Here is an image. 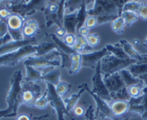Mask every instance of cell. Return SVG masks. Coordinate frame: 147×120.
I'll return each mask as SVG.
<instances>
[{"instance_id":"cell-41","label":"cell","mask_w":147,"mask_h":120,"mask_svg":"<svg viewBox=\"0 0 147 120\" xmlns=\"http://www.w3.org/2000/svg\"><path fill=\"white\" fill-rule=\"evenodd\" d=\"M9 32L8 25H7V19H0V39L4 37Z\"/></svg>"},{"instance_id":"cell-13","label":"cell","mask_w":147,"mask_h":120,"mask_svg":"<svg viewBox=\"0 0 147 120\" xmlns=\"http://www.w3.org/2000/svg\"><path fill=\"white\" fill-rule=\"evenodd\" d=\"M78 23V11L70 14H65L63 27L65 29L67 34L77 35Z\"/></svg>"},{"instance_id":"cell-52","label":"cell","mask_w":147,"mask_h":120,"mask_svg":"<svg viewBox=\"0 0 147 120\" xmlns=\"http://www.w3.org/2000/svg\"><path fill=\"white\" fill-rule=\"evenodd\" d=\"M139 78L144 82L145 85L147 86V71L146 72H145L144 74H142V75H141Z\"/></svg>"},{"instance_id":"cell-15","label":"cell","mask_w":147,"mask_h":120,"mask_svg":"<svg viewBox=\"0 0 147 120\" xmlns=\"http://www.w3.org/2000/svg\"><path fill=\"white\" fill-rule=\"evenodd\" d=\"M40 31L38 23L34 19H27L22 27L24 39H31Z\"/></svg>"},{"instance_id":"cell-50","label":"cell","mask_w":147,"mask_h":120,"mask_svg":"<svg viewBox=\"0 0 147 120\" xmlns=\"http://www.w3.org/2000/svg\"><path fill=\"white\" fill-rule=\"evenodd\" d=\"M32 114H30V115H27V114H20L18 116L16 120H32Z\"/></svg>"},{"instance_id":"cell-24","label":"cell","mask_w":147,"mask_h":120,"mask_svg":"<svg viewBox=\"0 0 147 120\" xmlns=\"http://www.w3.org/2000/svg\"><path fill=\"white\" fill-rule=\"evenodd\" d=\"M73 47L77 52L80 54H83L84 51H92L93 49V48L88 44L86 37H82L79 34L76 35V41Z\"/></svg>"},{"instance_id":"cell-32","label":"cell","mask_w":147,"mask_h":120,"mask_svg":"<svg viewBox=\"0 0 147 120\" xmlns=\"http://www.w3.org/2000/svg\"><path fill=\"white\" fill-rule=\"evenodd\" d=\"M71 87L72 84L65 82L64 81H60V83L55 87V90L60 97H64L70 92Z\"/></svg>"},{"instance_id":"cell-3","label":"cell","mask_w":147,"mask_h":120,"mask_svg":"<svg viewBox=\"0 0 147 120\" xmlns=\"http://www.w3.org/2000/svg\"><path fill=\"white\" fill-rule=\"evenodd\" d=\"M83 85H84L85 88H86V91L90 94V96L93 97L95 102H96V117H97V116H99L101 119L107 118L110 119L111 120H129L131 118H133V117L139 116L138 114H135V113L129 111V113H127V114H125V115L122 116V117H118V116H116V114L113 112L109 103H108L107 101H106L105 100L102 99L100 97H99L98 96L96 95V94L92 92L91 89L88 87V85L87 83H83Z\"/></svg>"},{"instance_id":"cell-19","label":"cell","mask_w":147,"mask_h":120,"mask_svg":"<svg viewBox=\"0 0 147 120\" xmlns=\"http://www.w3.org/2000/svg\"><path fill=\"white\" fill-rule=\"evenodd\" d=\"M57 46L56 45L54 41H44L42 42L38 43L37 45V51L33 56L34 57H41L45 54H48L50 51L55 49H57Z\"/></svg>"},{"instance_id":"cell-35","label":"cell","mask_w":147,"mask_h":120,"mask_svg":"<svg viewBox=\"0 0 147 120\" xmlns=\"http://www.w3.org/2000/svg\"><path fill=\"white\" fill-rule=\"evenodd\" d=\"M49 103L48 98H47V90L45 91V92L37 99L36 101L34 107H37L38 109H44L47 107V104Z\"/></svg>"},{"instance_id":"cell-58","label":"cell","mask_w":147,"mask_h":120,"mask_svg":"<svg viewBox=\"0 0 147 120\" xmlns=\"http://www.w3.org/2000/svg\"><path fill=\"white\" fill-rule=\"evenodd\" d=\"M7 1V0H0V4H1V3H2L3 1Z\"/></svg>"},{"instance_id":"cell-2","label":"cell","mask_w":147,"mask_h":120,"mask_svg":"<svg viewBox=\"0 0 147 120\" xmlns=\"http://www.w3.org/2000/svg\"><path fill=\"white\" fill-rule=\"evenodd\" d=\"M23 79L21 70H17L13 74L10 79L11 87L7 96V108L10 109L14 114H17L19 107L22 103V81Z\"/></svg>"},{"instance_id":"cell-29","label":"cell","mask_w":147,"mask_h":120,"mask_svg":"<svg viewBox=\"0 0 147 120\" xmlns=\"http://www.w3.org/2000/svg\"><path fill=\"white\" fill-rule=\"evenodd\" d=\"M146 87L144 82L139 83V84H135V85L131 86V87L127 88L128 92H129V96L133 98H137V97H141L144 94V89Z\"/></svg>"},{"instance_id":"cell-51","label":"cell","mask_w":147,"mask_h":120,"mask_svg":"<svg viewBox=\"0 0 147 120\" xmlns=\"http://www.w3.org/2000/svg\"><path fill=\"white\" fill-rule=\"evenodd\" d=\"M49 118V114H45L43 115L40 116V117H32V120H48Z\"/></svg>"},{"instance_id":"cell-14","label":"cell","mask_w":147,"mask_h":120,"mask_svg":"<svg viewBox=\"0 0 147 120\" xmlns=\"http://www.w3.org/2000/svg\"><path fill=\"white\" fill-rule=\"evenodd\" d=\"M109 104L113 112L118 117H122L129 112V100H113Z\"/></svg>"},{"instance_id":"cell-57","label":"cell","mask_w":147,"mask_h":120,"mask_svg":"<svg viewBox=\"0 0 147 120\" xmlns=\"http://www.w3.org/2000/svg\"><path fill=\"white\" fill-rule=\"evenodd\" d=\"M30 1H31V0H24V3H27V2H29Z\"/></svg>"},{"instance_id":"cell-55","label":"cell","mask_w":147,"mask_h":120,"mask_svg":"<svg viewBox=\"0 0 147 120\" xmlns=\"http://www.w3.org/2000/svg\"><path fill=\"white\" fill-rule=\"evenodd\" d=\"M60 0H49V3H58Z\"/></svg>"},{"instance_id":"cell-23","label":"cell","mask_w":147,"mask_h":120,"mask_svg":"<svg viewBox=\"0 0 147 120\" xmlns=\"http://www.w3.org/2000/svg\"><path fill=\"white\" fill-rule=\"evenodd\" d=\"M119 72H120L122 78H123V80L124 81V84L126 85V88H129V87H131V86L139 84V83L143 81L140 79L138 78V77H135L134 76L132 75L131 73L127 69L121 70Z\"/></svg>"},{"instance_id":"cell-25","label":"cell","mask_w":147,"mask_h":120,"mask_svg":"<svg viewBox=\"0 0 147 120\" xmlns=\"http://www.w3.org/2000/svg\"><path fill=\"white\" fill-rule=\"evenodd\" d=\"M126 69L131 73L132 75L139 78L141 75L147 71V63L138 61L135 64L130 65Z\"/></svg>"},{"instance_id":"cell-40","label":"cell","mask_w":147,"mask_h":120,"mask_svg":"<svg viewBox=\"0 0 147 120\" xmlns=\"http://www.w3.org/2000/svg\"><path fill=\"white\" fill-rule=\"evenodd\" d=\"M144 97L142 101V107L144 108V114L142 116V118L144 120H147V86L144 89Z\"/></svg>"},{"instance_id":"cell-16","label":"cell","mask_w":147,"mask_h":120,"mask_svg":"<svg viewBox=\"0 0 147 120\" xmlns=\"http://www.w3.org/2000/svg\"><path fill=\"white\" fill-rule=\"evenodd\" d=\"M26 69V77L23 79L25 81H30V82H37L42 81L43 74L41 71L37 69L36 67H32L29 65H24Z\"/></svg>"},{"instance_id":"cell-31","label":"cell","mask_w":147,"mask_h":120,"mask_svg":"<svg viewBox=\"0 0 147 120\" xmlns=\"http://www.w3.org/2000/svg\"><path fill=\"white\" fill-rule=\"evenodd\" d=\"M121 16L123 18L126 26L128 27H131L132 24H134L136 21H137V20L139 19V18L137 13L129 11H123V12L121 13Z\"/></svg>"},{"instance_id":"cell-28","label":"cell","mask_w":147,"mask_h":120,"mask_svg":"<svg viewBox=\"0 0 147 120\" xmlns=\"http://www.w3.org/2000/svg\"><path fill=\"white\" fill-rule=\"evenodd\" d=\"M71 68L68 71L70 74H76L80 71L82 67L81 64V54L80 53H76L71 56Z\"/></svg>"},{"instance_id":"cell-37","label":"cell","mask_w":147,"mask_h":120,"mask_svg":"<svg viewBox=\"0 0 147 120\" xmlns=\"http://www.w3.org/2000/svg\"><path fill=\"white\" fill-rule=\"evenodd\" d=\"M86 39L88 44L92 48L97 46L100 42V37L96 34H88Z\"/></svg>"},{"instance_id":"cell-56","label":"cell","mask_w":147,"mask_h":120,"mask_svg":"<svg viewBox=\"0 0 147 120\" xmlns=\"http://www.w3.org/2000/svg\"><path fill=\"white\" fill-rule=\"evenodd\" d=\"M136 40H137V39H134V42L136 44H139V41H136Z\"/></svg>"},{"instance_id":"cell-20","label":"cell","mask_w":147,"mask_h":120,"mask_svg":"<svg viewBox=\"0 0 147 120\" xmlns=\"http://www.w3.org/2000/svg\"><path fill=\"white\" fill-rule=\"evenodd\" d=\"M78 89H80V91H79L78 92L76 93V94H73L70 97H67V98L63 99L65 104L66 109H67L69 112L74 108V107L76 105L79 99L80 98L82 94H83L85 91H86V88H85L83 84H82L81 85H79Z\"/></svg>"},{"instance_id":"cell-54","label":"cell","mask_w":147,"mask_h":120,"mask_svg":"<svg viewBox=\"0 0 147 120\" xmlns=\"http://www.w3.org/2000/svg\"><path fill=\"white\" fill-rule=\"evenodd\" d=\"M143 46L144 47H146V48H147V37H146V39H144V41Z\"/></svg>"},{"instance_id":"cell-45","label":"cell","mask_w":147,"mask_h":120,"mask_svg":"<svg viewBox=\"0 0 147 120\" xmlns=\"http://www.w3.org/2000/svg\"><path fill=\"white\" fill-rule=\"evenodd\" d=\"M17 114H14L10 109L7 108L6 109L0 110V118L6 117V118H10V117H14Z\"/></svg>"},{"instance_id":"cell-8","label":"cell","mask_w":147,"mask_h":120,"mask_svg":"<svg viewBox=\"0 0 147 120\" xmlns=\"http://www.w3.org/2000/svg\"><path fill=\"white\" fill-rule=\"evenodd\" d=\"M22 103L30 107H34L37 99L42 95L41 87L39 83L22 81Z\"/></svg>"},{"instance_id":"cell-6","label":"cell","mask_w":147,"mask_h":120,"mask_svg":"<svg viewBox=\"0 0 147 120\" xmlns=\"http://www.w3.org/2000/svg\"><path fill=\"white\" fill-rule=\"evenodd\" d=\"M47 91V98H48L49 103L53 107L57 115V119L58 120H65L64 114L68 116L71 120H75L73 116L66 109L65 104L63 99V97H60L57 93L55 90V87L52 84L46 82Z\"/></svg>"},{"instance_id":"cell-38","label":"cell","mask_w":147,"mask_h":120,"mask_svg":"<svg viewBox=\"0 0 147 120\" xmlns=\"http://www.w3.org/2000/svg\"><path fill=\"white\" fill-rule=\"evenodd\" d=\"M137 14L140 18L144 21H147V1H142L141 5L137 11Z\"/></svg>"},{"instance_id":"cell-30","label":"cell","mask_w":147,"mask_h":120,"mask_svg":"<svg viewBox=\"0 0 147 120\" xmlns=\"http://www.w3.org/2000/svg\"><path fill=\"white\" fill-rule=\"evenodd\" d=\"M125 27H126L125 21L121 16L115 19L111 23L112 30L118 34H122L124 33Z\"/></svg>"},{"instance_id":"cell-12","label":"cell","mask_w":147,"mask_h":120,"mask_svg":"<svg viewBox=\"0 0 147 120\" xmlns=\"http://www.w3.org/2000/svg\"><path fill=\"white\" fill-rule=\"evenodd\" d=\"M103 79L105 84L111 94L121 91L126 87L120 72H116Z\"/></svg>"},{"instance_id":"cell-26","label":"cell","mask_w":147,"mask_h":120,"mask_svg":"<svg viewBox=\"0 0 147 120\" xmlns=\"http://www.w3.org/2000/svg\"><path fill=\"white\" fill-rule=\"evenodd\" d=\"M106 49L111 53L113 55L116 56V57L120 59H126L130 57L125 53L124 50L123 49L119 43H116L115 44H106Z\"/></svg>"},{"instance_id":"cell-1","label":"cell","mask_w":147,"mask_h":120,"mask_svg":"<svg viewBox=\"0 0 147 120\" xmlns=\"http://www.w3.org/2000/svg\"><path fill=\"white\" fill-rule=\"evenodd\" d=\"M136 62H138V61L134 59H123L118 58L109 52V54L103 57L100 61V71L103 78L107 77L113 73L119 72Z\"/></svg>"},{"instance_id":"cell-49","label":"cell","mask_w":147,"mask_h":120,"mask_svg":"<svg viewBox=\"0 0 147 120\" xmlns=\"http://www.w3.org/2000/svg\"><path fill=\"white\" fill-rule=\"evenodd\" d=\"M67 34V31H66L65 29L63 27H61V28L57 29V31H56V35H57L60 39L64 38V37Z\"/></svg>"},{"instance_id":"cell-22","label":"cell","mask_w":147,"mask_h":120,"mask_svg":"<svg viewBox=\"0 0 147 120\" xmlns=\"http://www.w3.org/2000/svg\"><path fill=\"white\" fill-rule=\"evenodd\" d=\"M49 37H50V38L53 39V41L55 43L56 45L57 46V48H58L59 49L61 50V51H64V52L66 53V54L72 56L73 54L77 53V51L73 49V47L67 45V44L64 42V41L62 40L61 39L59 38L56 34H49Z\"/></svg>"},{"instance_id":"cell-10","label":"cell","mask_w":147,"mask_h":120,"mask_svg":"<svg viewBox=\"0 0 147 120\" xmlns=\"http://www.w3.org/2000/svg\"><path fill=\"white\" fill-rule=\"evenodd\" d=\"M47 0H31L27 3H23L20 5L10 9L12 14H17L23 18L27 19V17L35 14L37 11H44L46 7Z\"/></svg>"},{"instance_id":"cell-39","label":"cell","mask_w":147,"mask_h":120,"mask_svg":"<svg viewBox=\"0 0 147 120\" xmlns=\"http://www.w3.org/2000/svg\"><path fill=\"white\" fill-rule=\"evenodd\" d=\"M84 25L86 27L90 29H93L96 27V26L98 25V17L96 16H88L86 19V21H85Z\"/></svg>"},{"instance_id":"cell-44","label":"cell","mask_w":147,"mask_h":120,"mask_svg":"<svg viewBox=\"0 0 147 120\" xmlns=\"http://www.w3.org/2000/svg\"><path fill=\"white\" fill-rule=\"evenodd\" d=\"M24 3V0H7V4L5 6H3L4 7H7L9 9L13 8V7H15L17 6L20 5V4Z\"/></svg>"},{"instance_id":"cell-36","label":"cell","mask_w":147,"mask_h":120,"mask_svg":"<svg viewBox=\"0 0 147 120\" xmlns=\"http://www.w3.org/2000/svg\"><path fill=\"white\" fill-rule=\"evenodd\" d=\"M113 100H129L131 99V97L129 96V92L126 87L116 93H112L111 94Z\"/></svg>"},{"instance_id":"cell-33","label":"cell","mask_w":147,"mask_h":120,"mask_svg":"<svg viewBox=\"0 0 147 120\" xmlns=\"http://www.w3.org/2000/svg\"><path fill=\"white\" fill-rule=\"evenodd\" d=\"M57 51H58L59 55H60V58H61V64H60V67L62 69L66 68L67 69V70H70L71 68V56L69 55V54H66L64 51H61L60 49H59L57 48Z\"/></svg>"},{"instance_id":"cell-21","label":"cell","mask_w":147,"mask_h":120,"mask_svg":"<svg viewBox=\"0 0 147 120\" xmlns=\"http://www.w3.org/2000/svg\"><path fill=\"white\" fill-rule=\"evenodd\" d=\"M60 76H61V70L60 69L55 68L53 69L50 71L47 72V74H44L42 77V81L45 82H48L54 85L55 87L57 85L60 83Z\"/></svg>"},{"instance_id":"cell-43","label":"cell","mask_w":147,"mask_h":120,"mask_svg":"<svg viewBox=\"0 0 147 120\" xmlns=\"http://www.w3.org/2000/svg\"><path fill=\"white\" fill-rule=\"evenodd\" d=\"M63 41H64V42L67 45L73 47L76 41V35L67 34L64 37V38H63Z\"/></svg>"},{"instance_id":"cell-48","label":"cell","mask_w":147,"mask_h":120,"mask_svg":"<svg viewBox=\"0 0 147 120\" xmlns=\"http://www.w3.org/2000/svg\"><path fill=\"white\" fill-rule=\"evenodd\" d=\"M88 33H89V29L88 28V27H86L85 25H83V27L78 30L77 34H79V35L82 36V37H86L88 34Z\"/></svg>"},{"instance_id":"cell-9","label":"cell","mask_w":147,"mask_h":120,"mask_svg":"<svg viewBox=\"0 0 147 120\" xmlns=\"http://www.w3.org/2000/svg\"><path fill=\"white\" fill-rule=\"evenodd\" d=\"M93 82V89L92 92L98 96L102 99L105 100L108 103L110 104L112 99L111 95L109 91L108 90L104 81H103V76H102L101 71H100V61H99L95 68V74L91 79Z\"/></svg>"},{"instance_id":"cell-42","label":"cell","mask_w":147,"mask_h":120,"mask_svg":"<svg viewBox=\"0 0 147 120\" xmlns=\"http://www.w3.org/2000/svg\"><path fill=\"white\" fill-rule=\"evenodd\" d=\"M95 109L93 108V105H90L87 110L85 112V117H86V120H97L96 119V116L94 113Z\"/></svg>"},{"instance_id":"cell-27","label":"cell","mask_w":147,"mask_h":120,"mask_svg":"<svg viewBox=\"0 0 147 120\" xmlns=\"http://www.w3.org/2000/svg\"><path fill=\"white\" fill-rule=\"evenodd\" d=\"M86 0H65V14L77 11L81 8Z\"/></svg>"},{"instance_id":"cell-53","label":"cell","mask_w":147,"mask_h":120,"mask_svg":"<svg viewBox=\"0 0 147 120\" xmlns=\"http://www.w3.org/2000/svg\"><path fill=\"white\" fill-rule=\"evenodd\" d=\"M142 62L147 63V54H142Z\"/></svg>"},{"instance_id":"cell-34","label":"cell","mask_w":147,"mask_h":120,"mask_svg":"<svg viewBox=\"0 0 147 120\" xmlns=\"http://www.w3.org/2000/svg\"><path fill=\"white\" fill-rule=\"evenodd\" d=\"M142 3V0L141 1H136V0H132V1H128L127 3L124 4L122 9V12L123 11H134V12L137 13L138 10H139V7Z\"/></svg>"},{"instance_id":"cell-11","label":"cell","mask_w":147,"mask_h":120,"mask_svg":"<svg viewBox=\"0 0 147 120\" xmlns=\"http://www.w3.org/2000/svg\"><path fill=\"white\" fill-rule=\"evenodd\" d=\"M108 54H109V51L106 49V47L99 51L81 54L82 67L95 69L98 63L101 61L102 59Z\"/></svg>"},{"instance_id":"cell-46","label":"cell","mask_w":147,"mask_h":120,"mask_svg":"<svg viewBox=\"0 0 147 120\" xmlns=\"http://www.w3.org/2000/svg\"><path fill=\"white\" fill-rule=\"evenodd\" d=\"M11 14V11L7 7H0V18L2 19H7Z\"/></svg>"},{"instance_id":"cell-5","label":"cell","mask_w":147,"mask_h":120,"mask_svg":"<svg viewBox=\"0 0 147 120\" xmlns=\"http://www.w3.org/2000/svg\"><path fill=\"white\" fill-rule=\"evenodd\" d=\"M37 51V45L29 44L17 51L0 56V67H14L27 57L34 54Z\"/></svg>"},{"instance_id":"cell-47","label":"cell","mask_w":147,"mask_h":120,"mask_svg":"<svg viewBox=\"0 0 147 120\" xmlns=\"http://www.w3.org/2000/svg\"><path fill=\"white\" fill-rule=\"evenodd\" d=\"M85 109H83V107H82L81 106H78L74 108L73 110V113L75 114V115L78 116V117H81V116L84 115L85 114Z\"/></svg>"},{"instance_id":"cell-4","label":"cell","mask_w":147,"mask_h":120,"mask_svg":"<svg viewBox=\"0 0 147 120\" xmlns=\"http://www.w3.org/2000/svg\"><path fill=\"white\" fill-rule=\"evenodd\" d=\"M86 9L88 16H121L116 0H94L93 3L86 5Z\"/></svg>"},{"instance_id":"cell-7","label":"cell","mask_w":147,"mask_h":120,"mask_svg":"<svg viewBox=\"0 0 147 120\" xmlns=\"http://www.w3.org/2000/svg\"><path fill=\"white\" fill-rule=\"evenodd\" d=\"M57 57H60V55L57 49L41 57H34L33 55L29 56L23 61V63L24 65L32 66L37 68L47 67H60L61 61L55 59Z\"/></svg>"},{"instance_id":"cell-18","label":"cell","mask_w":147,"mask_h":120,"mask_svg":"<svg viewBox=\"0 0 147 120\" xmlns=\"http://www.w3.org/2000/svg\"><path fill=\"white\" fill-rule=\"evenodd\" d=\"M26 19L17 14H11L7 19L9 30H22Z\"/></svg>"},{"instance_id":"cell-17","label":"cell","mask_w":147,"mask_h":120,"mask_svg":"<svg viewBox=\"0 0 147 120\" xmlns=\"http://www.w3.org/2000/svg\"><path fill=\"white\" fill-rule=\"evenodd\" d=\"M119 43L121 47L124 50L125 53L130 58L136 59L138 61H142V54H140L129 41L126 39H121Z\"/></svg>"}]
</instances>
